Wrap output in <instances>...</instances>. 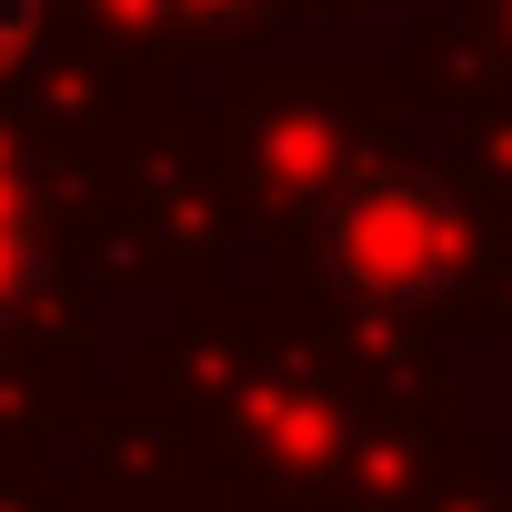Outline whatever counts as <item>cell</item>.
I'll list each match as a JSON object with an SVG mask.
<instances>
[{
	"instance_id": "obj_1",
	"label": "cell",
	"mask_w": 512,
	"mask_h": 512,
	"mask_svg": "<svg viewBox=\"0 0 512 512\" xmlns=\"http://www.w3.org/2000/svg\"><path fill=\"white\" fill-rule=\"evenodd\" d=\"M21 282H31V231H21V211L0 201V312L21 302Z\"/></svg>"
},
{
	"instance_id": "obj_2",
	"label": "cell",
	"mask_w": 512,
	"mask_h": 512,
	"mask_svg": "<svg viewBox=\"0 0 512 512\" xmlns=\"http://www.w3.org/2000/svg\"><path fill=\"white\" fill-rule=\"evenodd\" d=\"M31 41H41V0H0V71H11Z\"/></svg>"
}]
</instances>
